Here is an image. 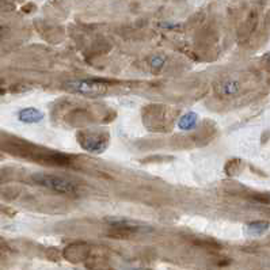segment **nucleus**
<instances>
[{
  "instance_id": "obj_6",
  "label": "nucleus",
  "mask_w": 270,
  "mask_h": 270,
  "mask_svg": "<svg viewBox=\"0 0 270 270\" xmlns=\"http://www.w3.org/2000/svg\"><path fill=\"white\" fill-rule=\"evenodd\" d=\"M269 227L270 224L268 222H254L249 223L245 227V231H246L247 235H251V237H260L262 234H265L269 230Z\"/></svg>"
},
{
  "instance_id": "obj_5",
  "label": "nucleus",
  "mask_w": 270,
  "mask_h": 270,
  "mask_svg": "<svg viewBox=\"0 0 270 270\" xmlns=\"http://www.w3.org/2000/svg\"><path fill=\"white\" fill-rule=\"evenodd\" d=\"M43 113L35 107H26L18 113V120L24 124H37L43 120Z\"/></svg>"
},
{
  "instance_id": "obj_8",
  "label": "nucleus",
  "mask_w": 270,
  "mask_h": 270,
  "mask_svg": "<svg viewBox=\"0 0 270 270\" xmlns=\"http://www.w3.org/2000/svg\"><path fill=\"white\" fill-rule=\"evenodd\" d=\"M164 63H166V58L163 56H154L150 60L151 68H163Z\"/></svg>"
},
{
  "instance_id": "obj_3",
  "label": "nucleus",
  "mask_w": 270,
  "mask_h": 270,
  "mask_svg": "<svg viewBox=\"0 0 270 270\" xmlns=\"http://www.w3.org/2000/svg\"><path fill=\"white\" fill-rule=\"evenodd\" d=\"M77 140L80 141V145L91 154H102L107 148L109 137L102 133H82L77 136Z\"/></svg>"
},
{
  "instance_id": "obj_1",
  "label": "nucleus",
  "mask_w": 270,
  "mask_h": 270,
  "mask_svg": "<svg viewBox=\"0 0 270 270\" xmlns=\"http://www.w3.org/2000/svg\"><path fill=\"white\" fill-rule=\"evenodd\" d=\"M33 181L39 186L53 190L60 194H76L77 185L68 178H63L58 175H50V174H35L33 175Z\"/></svg>"
},
{
  "instance_id": "obj_2",
  "label": "nucleus",
  "mask_w": 270,
  "mask_h": 270,
  "mask_svg": "<svg viewBox=\"0 0 270 270\" xmlns=\"http://www.w3.org/2000/svg\"><path fill=\"white\" fill-rule=\"evenodd\" d=\"M67 88L71 92L82 94L87 97H99L107 91V84L98 80H71L67 83Z\"/></svg>"
},
{
  "instance_id": "obj_10",
  "label": "nucleus",
  "mask_w": 270,
  "mask_h": 270,
  "mask_svg": "<svg viewBox=\"0 0 270 270\" xmlns=\"http://www.w3.org/2000/svg\"><path fill=\"white\" fill-rule=\"evenodd\" d=\"M4 94V91H0V95H3Z\"/></svg>"
},
{
  "instance_id": "obj_7",
  "label": "nucleus",
  "mask_w": 270,
  "mask_h": 270,
  "mask_svg": "<svg viewBox=\"0 0 270 270\" xmlns=\"http://www.w3.org/2000/svg\"><path fill=\"white\" fill-rule=\"evenodd\" d=\"M197 122L198 116L196 113H193V111H190V113H186V114H184V116L179 118L178 126L179 129L182 130H192L197 126Z\"/></svg>"
},
{
  "instance_id": "obj_9",
  "label": "nucleus",
  "mask_w": 270,
  "mask_h": 270,
  "mask_svg": "<svg viewBox=\"0 0 270 270\" xmlns=\"http://www.w3.org/2000/svg\"><path fill=\"white\" fill-rule=\"evenodd\" d=\"M265 58H266V60H268V61H269V63H270V52H269V53H266V54H265Z\"/></svg>"
},
{
  "instance_id": "obj_4",
  "label": "nucleus",
  "mask_w": 270,
  "mask_h": 270,
  "mask_svg": "<svg viewBox=\"0 0 270 270\" xmlns=\"http://www.w3.org/2000/svg\"><path fill=\"white\" fill-rule=\"evenodd\" d=\"M216 91L222 97H234L241 91V83L238 80H232V79H226L217 84Z\"/></svg>"
}]
</instances>
